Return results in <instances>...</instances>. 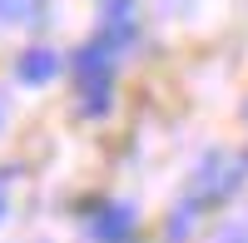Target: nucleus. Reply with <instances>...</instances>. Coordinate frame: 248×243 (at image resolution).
I'll use <instances>...</instances> for the list:
<instances>
[{
  "instance_id": "39448f33",
  "label": "nucleus",
  "mask_w": 248,
  "mask_h": 243,
  "mask_svg": "<svg viewBox=\"0 0 248 243\" xmlns=\"http://www.w3.org/2000/svg\"><path fill=\"white\" fill-rule=\"evenodd\" d=\"M45 15V0H0V20H40Z\"/></svg>"
},
{
  "instance_id": "423d86ee",
  "label": "nucleus",
  "mask_w": 248,
  "mask_h": 243,
  "mask_svg": "<svg viewBox=\"0 0 248 243\" xmlns=\"http://www.w3.org/2000/svg\"><path fill=\"white\" fill-rule=\"evenodd\" d=\"M214 243H248V218H243V224H229Z\"/></svg>"
},
{
  "instance_id": "f03ea898",
  "label": "nucleus",
  "mask_w": 248,
  "mask_h": 243,
  "mask_svg": "<svg viewBox=\"0 0 248 243\" xmlns=\"http://www.w3.org/2000/svg\"><path fill=\"white\" fill-rule=\"evenodd\" d=\"M114 45L105 35L94 40V45H85L75 55V79H79V94H85V109L99 114V109H109V85H114Z\"/></svg>"
},
{
  "instance_id": "20e7f679",
  "label": "nucleus",
  "mask_w": 248,
  "mask_h": 243,
  "mask_svg": "<svg viewBox=\"0 0 248 243\" xmlns=\"http://www.w3.org/2000/svg\"><path fill=\"white\" fill-rule=\"evenodd\" d=\"M55 70H60V55H55V50H30V55L15 65V75L25 79V85H45Z\"/></svg>"
},
{
  "instance_id": "f257e3e1",
  "label": "nucleus",
  "mask_w": 248,
  "mask_h": 243,
  "mask_svg": "<svg viewBox=\"0 0 248 243\" xmlns=\"http://www.w3.org/2000/svg\"><path fill=\"white\" fill-rule=\"evenodd\" d=\"M248 174V154H233V149H214L209 159L199 164L194 174V189H189V209L194 204H218V198H229Z\"/></svg>"
},
{
  "instance_id": "6e6552de",
  "label": "nucleus",
  "mask_w": 248,
  "mask_h": 243,
  "mask_svg": "<svg viewBox=\"0 0 248 243\" xmlns=\"http://www.w3.org/2000/svg\"><path fill=\"white\" fill-rule=\"evenodd\" d=\"M0 129H5V99H0Z\"/></svg>"
},
{
  "instance_id": "0eeeda50",
  "label": "nucleus",
  "mask_w": 248,
  "mask_h": 243,
  "mask_svg": "<svg viewBox=\"0 0 248 243\" xmlns=\"http://www.w3.org/2000/svg\"><path fill=\"white\" fill-rule=\"evenodd\" d=\"M0 218H5V184H0Z\"/></svg>"
},
{
  "instance_id": "7ed1b4c3",
  "label": "nucleus",
  "mask_w": 248,
  "mask_h": 243,
  "mask_svg": "<svg viewBox=\"0 0 248 243\" xmlns=\"http://www.w3.org/2000/svg\"><path fill=\"white\" fill-rule=\"evenodd\" d=\"M94 238L99 243H129L134 238V209L129 204H105L94 213Z\"/></svg>"
}]
</instances>
